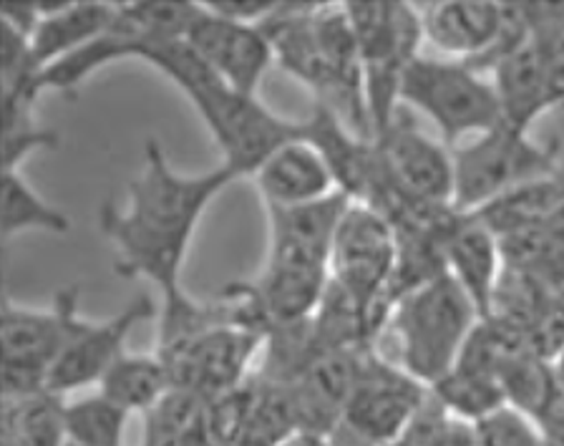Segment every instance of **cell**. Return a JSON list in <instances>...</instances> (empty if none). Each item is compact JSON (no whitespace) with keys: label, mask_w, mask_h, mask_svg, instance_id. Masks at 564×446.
I'll return each mask as SVG.
<instances>
[{"label":"cell","mask_w":564,"mask_h":446,"mask_svg":"<svg viewBox=\"0 0 564 446\" xmlns=\"http://www.w3.org/2000/svg\"><path fill=\"white\" fill-rule=\"evenodd\" d=\"M237 180L240 174L227 164L205 174L174 172L162 144L149 139L129 203H106L99 213L101 232L117 250V273L149 280L162 291V303L187 295L182 268L194 232L212 199Z\"/></svg>","instance_id":"obj_1"},{"label":"cell","mask_w":564,"mask_h":446,"mask_svg":"<svg viewBox=\"0 0 564 446\" xmlns=\"http://www.w3.org/2000/svg\"><path fill=\"white\" fill-rule=\"evenodd\" d=\"M127 58L144 61L180 86L225 154L223 164L240 174V180L252 177L282 144L305 137V121L282 119L260 104L258 96L229 89L187 41H121L117 61Z\"/></svg>","instance_id":"obj_2"},{"label":"cell","mask_w":564,"mask_h":446,"mask_svg":"<svg viewBox=\"0 0 564 446\" xmlns=\"http://www.w3.org/2000/svg\"><path fill=\"white\" fill-rule=\"evenodd\" d=\"M479 320L469 295L444 273L403 295L383 334L393 338L395 366L431 389L456 369Z\"/></svg>","instance_id":"obj_3"},{"label":"cell","mask_w":564,"mask_h":446,"mask_svg":"<svg viewBox=\"0 0 564 446\" xmlns=\"http://www.w3.org/2000/svg\"><path fill=\"white\" fill-rule=\"evenodd\" d=\"M343 6L364 56L368 119L373 142H378L399 117L403 76L421 56V8L401 0H366Z\"/></svg>","instance_id":"obj_4"},{"label":"cell","mask_w":564,"mask_h":446,"mask_svg":"<svg viewBox=\"0 0 564 446\" xmlns=\"http://www.w3.org/2000/svg\"><path fill=\"white\" fill-rule=\"evenodd\" d=\"M416 109L438 129L441 142L458 146L499 127L501 107L491 78L466 61L419 56L401 84V109Z\"/></svg>","instance_id":"obj_5"},{"label":"cell","mask_w":564,"mask_h":446,"mask_svg":"<svg viewBox=\"0 0 564 446\" xmlns=\"http://www.w3.org/2000/svg\"><path fill=\"white\" fill-rule=\"evenodd\" d=\"M560 144H540L529 131L499 127L454 146V209L474 215L509 192L560 170Z\"/></svg>","instance_id":"obj_6"},{"label":"cell","mask_w":564,"mask_h":446,"mask_svg":"<svg viewBox=\"0 0 564 446\" xmlns=\"http://www.w3.org/2000/svg\"><path fill=\"white\" fill-rule=\"evenodd\" d=\"M395 260H399V238H395L393 225L373 207L352 199L335 232L330 280L360 305L376 336L386 328L391 316L388 285H391Z\"/></svg>","instance_id":"obj_7"},{"label":"cell","mask_w":564,"mask_h":446,"mask_svg":"<svg viewBox=\"0 0 564 446\" xmlns=\"http://www.w3.org/2000/svg\"><path fill=\"white\" fill-rule=\"evenodd\" d=\"M78 285L64 287L46 311L23 308L11 297L3 301V399L33 396L48 391L53 363L58 361L78 326Z\"/></svg>","instance_id":"obj_8"},{"label":"cell","mask_w":564,"mask_h":446,"mask_svg":"<svg viewBox=\"0 0 564 446\" xmlns=\"http://www.w3.org/2000/svg\"><path fill=\"white\" fill-rule=\"evenodd\" d=\"M429 396V387L368 348L335 434L343 446H399Z\"/></svg>","instance_id":"obj_9"},{"label":"cell","mask_w":564,"mask_h":446,"mask_svg":"<svg viewBox=\"0 0 564 446\" xmlns=\"http://www.w3.org/2000/svg\"><path fill=\"white\" fill-rule=\"evenodd\" d=\"M381 177L364 205L454 207V149L423 134L399 111L393 127L376 142ZM391 207V209H393Z\"/></svg>","instance_id":"obj_10"},{"label":"cell","mask_w":564,"mask_h":446,"mask_svg":"<svg viewBox=\"0 0 564 446\" xmlns=\"http://www.w3.org/2000/svg\"><path fill=\"white\" fill-rule=\"evenodd\" d=\"M262 344L264 336L258 330L237 326V323H223L194 338L174 356L159 358L170 366L174 389L215 401L240 389L250 379V366L254 356L262 351Z\"/></svg>","instance_id":"obj_11"},{"label":"cell","mask_w":564,"mask_h":446,"mask_svg":"<svg viewBox=\"0 0 564 446\" xmlns=\"http://www.w3.org/2000/svg\"><path fill=\"white\" fill-rule=\"evenodd\" d=\"M154 303L149 295H139L134 303L127 305L109 320H78L68 344L61 351L58 361L53 363L48 391L64 396L68 391L86 389L101 379L119 358L127 353V340L139 323L154 318Z\"/></svg>","instance_id":"obj_12"},{"label":"cell","mask_w":564,"mask_h":446,"mask_svg":"<svg viewBox=\"0 0 564 446\" xmlns=\"http://www.w3.org/2000/svg\"><path fill=\"white\" fill-rule=\"evenodd\" d=\"M187 43L229 89L245 96H258L262 78L275 61L262 25L229 21L212 13L205 3Z\"/></svg>","instance_id":"obj_13"},{"label":"cell","mask_w":564,"mask_h":446,"mask_svg":"<svg viewBox=\"0 0 564 446\" xmlns=\"http://www.w3.org/2000/svg\"><path fill=\"white\" fill-rule=\"evenodd\" d=\"M352 205L346 192L300 207H268V265L330 270V252L343 215Z\"/></svg>","instance_id":"obj_14"},{"label":"cell","mask_w":564,"mask_h":446,"mask_svg":"<svg viewBox=\"0 0 564 446\" xmlns=\"http://www.w3.org/2000/svg\"><path fill=\"white\" fill-rule=\"evenodd\" d=\"M423 43L444 58L476 64L497 46L505 29V3L436 0L421 8Z\"/></svg>","instance_id":"obj_15"},{"label":"cell","mask_w":564,"mask_h":446,"mask_svg":"<svg viewBox=\"0 0 564 446\" xmlns=\"http://www.w3.org/2000/svg\"><path fill=\"white\" fill-rule=\"evenodd\" d=\"M252 180L264 207L313 205L340 192L325 156L305 137L275 149Z\"/></svg>","instance_id":"obj_16"},{"label":"cell","mask_w":564,"mask_h":446,"mask_svg":"<svg viewBox=\"0 0 564 446\" xmlns=\"http://www.w3.org/2000/svg\"><path fill=\"white\" fill-rule=\"evenodd\" d=\"M39 11L41 21L31 33L35 78L58 61L99 41L117 19V3H101V0L39 3Z\"/></svg>","instance_id":"obj_17"},{"label":"cell","mask_w":564,"mask_h":446,"mask_svg":"<svg viewBox=\"0 0 564 446\" xmlns=\"http://www.w3.org/2000/svg\"><path fill=\"white\" fill-rule=\"evenodd\" d=\"M489 74L505 124L529 131L536 119L554 109L550 68L540 43L527 41L497 61Z\"/></svg>","instance_id":"obj_18"},{"label":"cell","mask_w":564,"mask_h":446,"mask_svg":"<svg viewBox=\"0 0 564 446\" xmlns=\"http://www.w3.org/2000/svg\"><path fill=\"white\" fill-rule=\"evenodd\" d=\"M446 273L469 295L479 318H487L494 293L505 275V258L499 238L479 217L462 213V220L446 242Z\"/></svg>","instance_id":"obj_19"},{"label":"cell","mask_w":564,"mask_h":446,"mask_svg":"<svg viewBox=\"0 0 564 446\" xmlns=\"http://www.w3.org/2000/svg\"><path fill=\"white\" fill-rule=\"evenodd\" d=\"M174 389L170 366L159 353H123L99 383V393L129 414L152 411Z\"/></svg>","instance_id":"obj_20"},{"label":"cell","mask_w":564,"mask_h":446,"mask_svg":"<svg viewBox=\"0 0 564 446\" xmlns=\"http://www.w3.org/2000/svg\"><path fill=\"white\" fill-rule=\"evenodd\" d=\"M141 446H217L209 428V401L172 389L144 414Z\"/></svg>","instance_id":"obj_21"},{"label":"cell","mask_w":564,"mask_h":446,"mask_svg":"<svg viewBox=\"0 0 564 446\" xmlns=\"http://www.w3.org/2000/svg\"><path fill=\"white\" fill-rule=\"evenodd\" d=\"M0 446H68L64 399L53 391L3 399Z\"/></svg>","instance_id":"obj_22"},{"label":"cell","mask_w":564,"mask_h":446,"mask_svg":"<svg viewBox=\"0 0 564 446\" xmlns=\"http://www.w3.org/2000/svg\"><path fill=\"white\" fill-rule=\"evenodd\" d=\"M564 205V167L554 170L542 180L529 182V185L509 192L497 203L474 213V217L489 227V230L501 238L522 227H532L544 222L546 217L557 213Z\"/></svg>","instance_id":"obj_23"},{"label":"cell","mask_w":564,"mask_h":446,"mask_svg":"<svg viewBox=\"0 0 564 446\" xmlns=\"http://www.w3.org/2000/svg\"><path fill=\"white\" fill-rule=\"evenodd\" d=\"M202 15V3H172V0H134L117 3L111 29L123 39L187 41L192 25Z\"/></svg>","instance_id":"obj_24"},{"label":"cell","mask_w":564,"mask_h":446,"mask_svg":"<svg viewBox=\"0 0 564 446\" xmlns=\"http://www.w3.org/2000/svg\"><path fill=\"white\" fill-rule=\"evenodd\" d=\"M431 396H434L448 414L456 418H464L469 424H479L484 418L491 416L494 411L507 406L505 389L497 376L464 369L456 366L452 373L431 387Z\"/></svg>","instance_id":"obj_25"},{"label":"cell","mask_w":564,"mask_h":446,"mask_svg":"<svg viewBox=\"0 0 564 446\" xmlns=\"http://www.w3.org/2000/svg\"><path fill=\"white\" fill-rule=\"evenodd\" d=\"M29 230L66 235L70 220L58 207L48 205L18 172H3V209H0V232L3 240Z\"/></svg>","instance_id":"obj_26"},{"label":"cell","mask_w":564,"mask_h":446,"mask_svg":"<svg viewBox=\"0 0 564 446\" xmlns=\"http://www.w3.org/2000/svg\"><path fill=\"white\" fill-rule=\"evenodd\" d=\"M129 411L101 393L66 404L68 446H123Z\"/></svg>","instance_id":"obj_27"},{"label":"cell","mask_w":564,"mask_h":446,"mask_svg":"<svg viewBox=\"0 0 564 446\" xmlns=\"http://www.w3.org/2000/svg\"><path fill=\"white\" fill-rule=\"evenodd\" d=\"M33 104L23 96H3V172H18L21 162L39 149L61 146L53 129H43L33 117Z\"/></svg>","instance_id":"obj_28"},{"label":"cell","mask_w":564,"mask_h":446,"mask_svg":"<svg viewBox=\"0 0 564 446\" xmlns=\"http://www.w3.org/2000/svg\"><path fill=\"white\" fill-rule=\"evenodd\" d=\"M399 446H479V436L476 424L452 416L434 396H429Z\"/></svg>","instance_id":"obj_29"},{"label":"cell","mask_w":564,"mask_h":446,"mask_svg":"<svg viewBox=\"0 0 564 446\" xmlns=\"http://www.w3.org/2000/svg\"><path fill=\"white\" fill-rule=\"evenodd\" d=\"M479 446H546L544 432L534 418L505 406L476 424Z\"/></svg>","instance_id":"obj_30"},{"label":"cell","mask_w":564,"mask_h":446,"mask_svg":"<svg viewBox=\"0 0 564 446\" xmlns=\"http://www.w3.org/2000/svg\"><path fill=\"white\" fill-rule=\"evenodd\" d=\"M212 13L225 15L229 21L260 25L282 6V0H207Z\"/></svg>","instance_id":"obj_31"},{"label":"cell","mask_w":564,"mask_h":446,"mask_svg":"<svg viewBox=\"0 0 564 446\" xmlns=\"http://www.w3.org/2000/svg\"><path fill=\"white\" fill-rule=\"evenodd\" d=\"M546 54V68H550V86L554 109L564 107V36L560 41L542 46Z\"/></svg>","instance_id":"obj_32"},{"label":"cell","mask_w":564,"mask_h":446,"mask_svg":"<svg viewBox=\"0 0 564 446\" xmlns=\"http://www.w3.org/2000/svg\"><path fill=\"white\" fill-rule=\"evenodd\" d=\"M278 446H335L333 436L317 434V432H305V428H295L293 434H288Z\"/></svg>","instance_id":"obj_33"},{"label":"cell","mask_w":564,"mask_h":446,"mask_svg":"<svg viewBox=\"0 0 564 446\" xmlns=\"http://www.w3.org/2000/svg\"><path fill=\"white\" fill-rule=\"evenodd\" d=\"M546 446H564V418H550L542 426Z\"/></svg>","instance_id":"obj_34"}]
</instances>
